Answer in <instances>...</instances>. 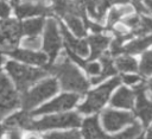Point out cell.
<instances>
[{
    "label": "cell",
    "instance_id": "6da1fadb",
    "mask_svg": "<svg viewBox=\"0 0 152 139\" xmlns=\"http://www.w3.org/2000/svg\"><path fill=\"white\" fill-rule=\"evenodd\" d=\"M45 68L58 77L62 88L65 90H71L82 95L89 87V82L69 61H61L57 64H46Z\"/></svg>",
    "mask_w": 152,
    "mask_h": 139
},
{
    "label": "cell",
    "instance_id": "7a4b0ae2",
    "mask_svg": "<svg viewBox=\"0 0 152 139\" xmlns=\"http://www.w3.org/2000/svg\"><path fill=\"white\" fill-rule=\"evenodd\" d=\"M6 70L15 82L18 89H20L23 93H25V90L30 86H32L33 83H36L38 80L43 78L48 74L42 69L30 68L15 62H7Z\"/></svg>",
    "mask_w": 152,
    "mask_h": 139
},
{
    "label": "cell",
    "instance_id": "3957f363",
    "mask_svg": "<svg viewBox=\"0 0 152 139\" xmlns=\"http://www.w3.org/2000/svg\"><path fill=\"white\" fill-rule=\"evenodd\" d=\"M120 83V77H114L112 80H109L108 82H106L104 84L100 86L99 88L91 90L88 94L87 100L84 101V103H82L78 107V110L82 113H94L97 112L108 100L112 90Z\"/></svg>",
    "mask_w": 152,
    "mask_h": 139
},
{
    "label": "cell",
    "instance_id": "277c9868",
    "mask_svg": "<svg viewBox=\"0 0 152 139\" xmlns=\"http://www.w3.org/2000/svg\"><path fill=\"white\" fill-rule=\"evenodd\" d=\"M57 90H58L57 82L53 78H50V80L43 81L42 83L36 86L30 91H25L21 97V105H23L24 110L27 112V110L32 109L33 107H36L44 100L55 95L57 93Z\"/></svg>",
    "mask_w": 152,
    "mask_h": 139
},
{
    "label": "cell",
    "instance_id": "5b68a950",
    "mask_svg": "<svg viewBox=\"0 0 152 139\" xmlns=\"http://www.w3.org/2000/svg\"><path fill=\"white\" fill-rule=\"evenodd\" d=\"M81 125V118L76 113H64L58 115L44 116L40 120L33 121L31 129L43 131L50 128H66V127H78Z\"/></svg>",
    "mask_w": 152,
    "mask_h": 139
},
{
    "label": "cell",
    "instance_id": "8992f818",
    "mask_svg": "<svg viewBox=\"0 0 152 139\" xmlns=\"http://www.w3.org/2000/svg\"><path fill=\"white\" fill-rule=\"evenodd\" d=\"M20 106L18 91L12 86L8 77L0 72V120L11 110Z\"/></svg>",
    "mask_w": 152,
    "mask_h": 139
},
{
    "label": "cell",
    "instance_id": "52a82bcc",
    "mask_svg": "<svg viewBox=\"0 0 152 139\" xmlns=\"http://www.w3.org/2000/svg\"><path fill=\"white\" fill-rule=\"evenodd\" d=\"M21 33V24L18 21L7 19L0 21V51L8 53L14 50Z\"/></svg>",
    "mask_w": 152,
    "mask_h": 139
},
{
    "label": "cell",
    "instance_id": "ba28073f",
    "mask_svg": "<svg viewBox=\"0 0 152 139\" xmlns=\"http://www.w3.org/2000/svg\"><path fill=\"white\" fill-rule=\"evenodd\" d=\"M61 46H62V39L58 33L57 23L55 19L51 18L46 21L45 32H44V42H43L44 51L49 55V64L53 63Z\"/></svg>",
    "mask_w": 152,
    "mask_h": 139
},
{
    "label": "cell",
    "instance_id": "9c48e42d",
    "mask_svg": "<svg viewBox=\"0 0 152 139\" xmlns=\"http://www.w3.org/2000/svg\"><path fill=\"white\" fill-rule=\"evenodd\" d=\"M102 125L104 129L113 132L120 129L124 125L134 124V116L128 112H118L113 109H106L101 115Z\"/></svg>",
    "mask_w": 152,
    "mask_h": 139
},
{
    "label": "cell",
    "instance_id": "30bf717a",
    "mask_svg": "<svg viewBox=\"0 0 152 139\" xmlns=\"http://www.w3.org/2000/svg\"><path fill=\"white\" fill-rule=\"evenodd\" d=\"M78 99H80V95H77V94H63V95L53 99L52 101L45 103L39 109L32 112L31 115H39V114H44V113H51V112H59V110L70 109L71 107H74L76 105Z\"/></svg>",
    "mask_w": 152,
    "mask_h": 139
},
{
    "label": "cell",
    "instance_id": "8fae6325",
    "mask_svg": "<svg viewBox=\"0 0 152 139\" xmlns=\"http://www.w3.org/2000/svg\"><path fill=\"white\" fill-rule=\"evenodd\" d=\"M135 96H137L135 114L141 119L142 125L147 127V125L152 120V101H150L145 95L144 83H140L138 87H135Z\"/></svg>",
    "mask_w": 152,
    "mask_h": 139
},
{
    "label": "cell",
    "instance_id": "7c38bea8",
    "mask_svg": "<svg viewBox=\"0 0 152 139\" xmlns=\"http://www.w3.org/2000/svg\"><path fill=\"white\" fill-rule=\"evenodd\" d=\"M10 56L14 57L15 59H19L24 63L28 64H36V65H46L48 64V56L42 52H34L32 50H25V49H14L8 52Z\"/></svg>",
    "mask_w": 152,
    "mask_h": 139
},
{
    "label": "cell",
    "instance_id": "4fadbf2b",
    "mask_svg": "<svg viewBox=\"0 0 152 139\" xmlns=\"http://www.w3.org/2000/svg\"><path fill=\"white\" fill-rule=\"evenodd\" d=\"M61 31H62V34H63V38L65 40V44H66V48L72 50L75 53L80 55L81 57H84L89 53V48H88V44L86 40L83 39H76L68 30L64 25H61Z\"/></svg>",
    "mask_w": 152,
    "mask_h": 139
},
{
    "label": "cell",
    "instance_id": "5bb4252c",
    "mask_svg": "<svg viewBox=\"0 0 152 139\" xmlns=\"http://www.w3.org/2000/svg\"><path fill=\"white\" fill-rule=\"evenodd\" d=\"M33 120L31 119L30 114L26 110L15 113L14 115H11L7 118L4 122V128L7 129H18V128H28L31 129Z\"/></svg>",
    "mask_w": 152,
    "mask_h": 139
},
{
    "label": "cell",
    "instance_id": "9a60e30c",
    "mask_svg": "<svg viewBox=\"0 0 152 139\" xmlns=\"http://www.w3.org/2000/svg\"><path fill=\"white\" fill-rule=\"evenodd\" d=\"M51 8L44 6L43 4H23L15 7L17 15L19 18H26L31 15H46L49 14Z\"/></svg>",
    "mask_w": 152,
    "mask_h": 139
},
{
    "label": "cell",
    "instance_id": "2e32d148",
    "mask_svg": "<svg viewBox=\"0 0 152 139\" xmlns=\"http://www.w3.org/2000/svg\"><path fill=\"white\" fill-rule=\"evenodd\" d=\"M134 96H135V94H134L132 90H129V89L122 87V88H120V89L113 95V97H112V100H110V105L114 106V107L129 109V108L133 107Z\"/></svg>",
    "mask_w": 152,
    "mask_h": 139
},
{
    "label": "cell",
    "instance_id": "e0dca14e",
    "mask_svg": "<svg viewBox=\"0 0 152 139\" xmlns=\"http://www.w3.org/2000/svg\"><path fill=\"white\" fill-rule=\"evenodd\" d=\"M89 44H90V49H91V55L89 57V61H94L99 57L102 56L104 49L108 46L109 44V38L107 36H103V34H100V33H96V34H93L89 37L88 39Z\"/></svg>",
    "mask_w": 152,
    "mask_h": 139
},
{
    "label": "cell",
    "instance_id": "ac0fdd59",
    "mask_svg": "<svg viewBox=\"0 0 152 139\" xmlns=\"http://www.w3.org/2000/svg\"><path fill=\"white\" fill-rule=\"evenodd\" d=\"M83 135L86 139H103L104 133L100 128L97 116L88 118L83 121Z\"/></svg>",
    "mask_w": 152,
    "mask_h": 139
},
{
    "label": "cell",
    "instance_id": "d6986e66",
    "mask_svg": "<svg viewBox=\"0 0 152 139\" xmlns=\"http://www.w3.org/2000/svg\"><path fill=\"white\" fill-rule=\"evenodd\" d=\"M100 58L102 62V71L100 72V75L91 78L90 83H93V84H96V83L106 80L108 76L115 74V68H114L113 62H112V55L109 52H104V53H102V56Z\"/></svg>",
    "mask_w": 152,
    "mask_h": 139
},
{
    "label": "cell",
    "instance_id": "ffe728a7",
    "mask_svg": "<svg viewBox=\"0 0 152 139\" xmlns=\"http://www.w3.org/2000/svg\"><path fill=\"white\" fill-rule=\"evenodd\" d=\"M43 26H44V18L43 17L34 18V19L24 21L21 24V31L23 33L28 36H37L43 30Z\"/></svg>",
    "mask_w": 152,
    "mask_h": 139
},
{
    "label": "cell",
    "instance_id": "44dd1931",
    "mask_svg": "<svg viewBox=\"0 0 152 139\" xmlns=\"http://www.w3.org/2000/svg\"><path fill=\"white\" fill-rule=\"evenodd\" d=\"M150 45H152V36L142 37L140 39H137V40L131 42L129 44H127L122 49V52H125V53H138V52H141L142 50H145Z\"/></svg>",
    "mask_w": 152,
    "mask_h": 139
},
{
    "label": "cell",
    "instance_id": "7402d4cb",
    "mask_svg": "<svg viewBox=\"0 0 152 139\" xmlns=\"http://www.w3.org/2000/svg\"><path fill=\"white\" fill-rule=\"evenodd\" d=\"M115 64H116V68L120 70V71H135L138 69V63L137 61L128 56V55H124V56H119L115 61Z\"/></svg>",
    "mask_w": 152,
    "mask_h": 139
},
{
    "label": "cell",
    "instance_id": "603a6c76",
    "mask_svg": "<svg viewBox=\"0 0 152 139\" xmlns=\"http://www.w3.org/2000/svg\"><path fill=\"white\" fill-rule=\"evenodd\" d=\"M66 24L69 25V27L71 29V31L78 36V37H83L86 34V27H84V23L81 21V19L78 18V15H72V14H69V15H65L64 17Z\"/></svg>",
    "mask_w": 152,
    "mask_h": 139
},
{
    "label": "cell",
    "instance_id": "cb8c5ba5",
    "mask_svg": "<svg viewBox=\"0 0 152 139\" xmlns=\"http://www.w3.org/2000/svg\"><path fill=\"white\" fill-rule=\"evenodd\" d=\"M141 133V127L138 122H134L132 124L131 127L126 128L124 132L116 134V135H112V137H108V135H104L103 139H135L139 134Z\"/></svg>",
    "mask_w": 152,
    "mask_h": 139
},
{
    "label": "cell",
    "instance_id": "d4e9b609",
    "mask_svg": "<svg viewBox=\"0 0 152 139\" xmlns=\"http://www.w3.org/2000/svg\"><path fill=\"white\" fill-rule=\"evenodd\" d=\"M134 34H138V36H145L147 33H151L152 32V18L150 17H140V20H139V24L138 26L131 31Z\"/></svg>",
    "mask_w": 152,
    "mask_h": 139
},
{
    "label": "cell",
    "instance_id": "484cf974",
    "mask_svg": "<svg viewBox=\"0 0 152 139\" xmlns=\"http://www.w3.org/2000/svg\"><path fill=\"white\" fill-rule=\"evenodd\" d=\"M131 7L128 6H121L119 8H112L108 15V27H112L122 15H126L128 13H131Z\"/></svg>",
    "mask_w": 152,
    "mask_h": 139
},
{
    "label": "cell",
    "instance_id": "4316f807",
    "mask_svg": "<svg viewBox=\"0 0 152 139\" xmlns=\"http://www.w3.org/2000/svg\"><path fill=\"white\" fill-rule=\"evenodd\" d=\"M139 71L142 76H148L152 74V51H147L142 55Z\"/></svg>",
    "mask_w": 152,
    "mask_h": 139
},
{
    "label": "cell",
    "instance_id": "83f0119b",
    "mask_svg": "<svg viewBox=\"0 0 152 139\" xmlns=\"http://www.w3.org/2000/svg\"><path fill=\"white\" fill-rule=\"evenodd\" d=\"M43 139H81V134L76 129L68 132H52L45 134Z\"/></svg>",
    "mask_w": 152,
    "mask_h": 139
},
{
    "label": "cell",
    "instance_id": "f1b7e54d",
    "mask_svg": "<svg viewBox=\"0 0 152 139\" xmlns=\"http://www.w3.org/2000/svg\"><path fill=\"white\" fill-rule=\"evenodd\" d=\"M23 45L30 50H36V49H39L40 48V39L37 37V36H30L28 38L24 39L23 40Z\"/></svg>",
    "mask_w": 152,
    "mask_h": 139
},
{
    "label": "cell",
    "instance_id": "f546056e",
    "mask_svg": "<svg viewBox=\"0 0 152 139\" xmlns=\"http://www.w3.org/2000/svg\"><path fill=\"white\" fill-rule=\"evenodd\" d=\"M84 69H86L87 72H89L90 75H100V65H99V63H95V62H87Z\"/></svg>",
    "mask_w": 152,
    "mask_h": 139
},
{
    "label": "cell",
    "instance_id": "4dcf8cb0",
    "mask_svg": "<svg viewBox=\"0 0 152 139\" xmlns=\"http://www.w3.org/2000/svg\"><path fill=\"white\" fill-rule=\"evenodd\" d=\"M139 20H140V17H139V15H131V17H127V18L124 20V23H125L127 26H129L131 30H134V29L138 26Z\"/></svg>",
    "mask_w": 152,
    "mask_h": 139
},
{
    "label": "cell",
    "instance_id": "1f68e13d",
    "mask_svg": "<svg viewBox=\"0 0 152 139\" xmlns=\"http://www.w3.org/2000/svg\"><path fill=\"white\" fill-rule=\"evenodd\" d=\"M10 6L4 1V0H0V17L2 19H6L8 15H10Z\"/></svg>",
    "mask_w": 152,
    "mask_h": 139
},
{
    "label": "cell",
    "instance_id": "d6a6232c",
    "mask_svg": "<svg viewBox=\"0 0 152 139\" xmlns=\"http://www.w3.org/2000/svg\"><path fill=\"white\" fill-rule=\"evenodd\" d=\"M139 76H137V75H131V74H128V75H124L122 76V81L125 82V83H127V84H134V83H137V82H139Z\"/></svg>",
    "mask_w": 152,
    "mask_h": 139
},
{
    "label": "cell",
    "instance_id": "836d02e7",
    "mask_svg": "<svg viewBox=\"0 0 152 139\" xmlns=\"http://www.w3.org/2000/svg\"><path fill=\"white\" fill-rule=\"evenodd\" d=\"M6 139H20V132L18 129H7Z\"/></svg>",
    "mask_w": 152,
    "mask_h": 139
},
{
    "label": "cell",
    "instance_id": "e575fe53",
    "mask_svg": "<svg viewBox=\"0 0 152 139\" xmlns=\"http://www.w3.org/2000/svg\"><path fill=\"white\" fill-rule=\"evenodd\" d=\"M128 0H108L109 4H125L127 2Z\"/></svg>",
    "mask_w": 152,
    "mask_h": 139
},
{
    "label": "cell",
    "instance_id": "d590c367",
    "mask_svg": "<svg viewBox=\"0 0 152 139\" xmlns=\"http://www.w3.org/2000/svg\"><path fill=\"white\" fill-rule=\"evenodd\" d=\"M145 4H146V7L152 12V0H145Z\"/></svg>",
    "mask_w": 152,
    "mask_h": 139
},
{
    "label": "cell",
    "instance_id": "8d00e7d4",
    "mask_svg": "<svg viewBox=\"0 0 152 139\" xmlns=\"http://www.w3.org/2000/svg\"><path fill=\"white\" fill-rule=\"evenodd\" d=\"M25 139H40L38 135H36V134H28Z\"/></svg>",
    "mask_w": 152,
    "mask_h": 139
},
{
    "label": "cell",
    "instance_id": "74e56055",
    "mask_svg": "<svg viewBox=\"0 0 152 139\" xmlns=\"http://www.w3.org/2000/svg\"><path fill=\"white\" fill-rule=\"evenodd\" d=\"M146 139H152V127L148 129V132H147V135H146Z\"/></svg>",
    "mask_w": 152,
    "mask_h": 139
},
{
    "label": "cell",
    "instance_id": "f35d334b",
    "mask_svg": "<svg viewBox=\"0 0 152 139\" xmlns=\"http://www.w3.org/2000/svg\"><path fill=\"white\" fill-rule=\"evenodd\" d=\"M148 88H150V90H151V93H152V80L148 82Z\"/></svg>",
    "mask_w": 152,
    "mask_h": 139
},
{
    "label": "cell",
    "instance_id": "ab89813d",
    "mask_svg": "<svg viewBox=\"0 0 152 139\" xmlns=\"http://www.w3.org/2000/svg\"><path fill=\"white\" fill-rule=\"evenodd\" d=\"M2 61H4V58L0 56V65H1V63H2Z\"/></svg>",
    "mask_w": 152,
    "mask_h": 139
},
{
    "label": "cell",
    "instance_id": "60d3db41",
    "mask_svg": "<svg viewBox=\"0 0 152 139\" xmlns=\"http://www.w3.org/2000/svg\"><path fill=\"white\" fill-rule=\"evenodd\" d=\"M12 1H13V2H18L19 0H12Z\"/></svg>",
    "mask_w": 152,
    "mask_h": 139
},
{
    "label": "cell",
    "instance_id": "b9f144b4",
    "mask_svg": "<svg viewBox=\"0 0 152 139\" xmlns=\"http://www.w3.org/2000/svg\"><path fill=\"white\" fill-rule=\"evenodd\" d=\"M138 139H142V137H139V138H138Z\"/></svg>",
    "mask_w": 152,
    "mask_h": 139
},
{
    "label": "cell",
    "instance_id": "7bdbcfd3",
    "mask_svg": "<svg viewBox=\"0 0 152 139\" xmlns=\"http://www.w3.org/2000/svg\"><path fill=\"white\" fill-rule=\"evenodd\" d=\"M33 1H42V0H33Z\"/></svg>",
    "mask_w": 152,
    "mask_h": 139
}]
</instances>
